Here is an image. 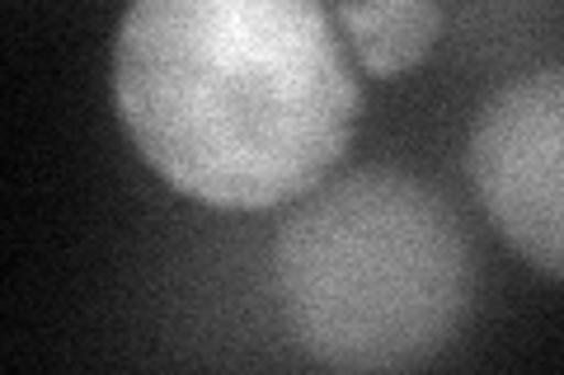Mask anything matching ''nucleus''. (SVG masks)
<instances>
[{"instance_id": "1", "label": "nucleus", "mask_w": 564, "mask_h": 375, "mask_svg": "<svg viewBox=\"0 0 564 375\" xmlns=\"http://www.w3.org/2000/svg\"><path fill=\"white\" fill-rule=\"evenodd\" d=\"M113 103L174 192L269 211L321 188L348 155L362 89L325 0H132Z\"/></svg>"}, {"instance_id": "2", "label": "nucleus", "mask_w": 564, "mask_h": 375, "mask_svg": "<svg viewBox=\"0 0 564 375\" xmlns=\"http://www.w3.org/2000/svg\"><path fill=\"white\" fill-rule=\"evenodd\" d=\"M273 291L311 362L414 371L466 329L475 254L429 178L367 165L296 198L273 240Z\"/></svg>"}, {"instance_id": "3", "label": "nucleus", "mask_w": 564, "mask_h": 375, "mask_svg": "<svg viewBox=\"0 0 564 375\" xmlns=\"http://www.w3.org/2000/svg\"><path fill=\"white\" fill-rule=\"evenodd\" d=\"M475 198L518 254L564 282V66L508 80L466 141Z\"/></svg>"}, {"instance_id": "4", "label": "nucleus", "mask_w": 564, "mask_h": 375, "mask_svg": "<svg viewBox=\"0 0 564 375\" xmlns=\"http://www.w3.org/2000/svg\"><path fill=\"white\" fill-rule=\"evenodd\" d=\"M339 29L367 76H400L433 52L443 10L437 0H339Z\"/></svg>"}]
</instances>
